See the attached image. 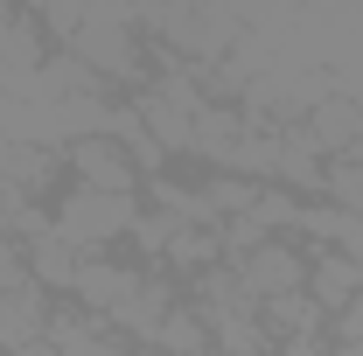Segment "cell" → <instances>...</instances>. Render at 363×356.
I'll return each instance as SVG.
<instances>
[{
	"instance_id": "obj_11",
	"label": "cell",
	"mask_w": 363,
	"mask_h": 356,
	"mask_svg": "<svg viewBox=\"0 0 363 356\" xmlns=\"http://www.w3.org/2000/svg\"><path fill=\"white\" fill-rule=\"evenodd\" d=\"M154 350H161V356H210V350H217V335H210V314L182 294L175 308L161 314V328H154Z\"/></svg>"
},
{
	"instance_id": "obj_18",
	"label": "cell",
	"mask_w": 363,
	"mask_h": 356,
	"mask_svg": "<svg viewBox=\"0 0 363 356\" xmlns=\"http://www.w3.org/2000/svg\"><path fill=\"white\" fill-rule=\"evenodd\" d=\"M14 279H28V245H21L14 230H0V294H7Z\"/></svg>"
},
{
	"instance_id": "obj_2",
	"label": "cell",
	"mask_w": 363,
	"mask_h": 356,
	"mask_svg": "<svg viewBox=\"0 0 363 356\" xmlns=\"http://www.w3.org/2000/svg\"><path fill=\"white\" fill-rule=\"evenodd\" d=\"M63 175L84 182V189H112V196H140V182H147L112 133H70L63 140Z\"/></svg>"
},
{
	"instance_id": "obj_16",
	"label": "cell",
	"mask_w": 363,
	"mask_h": 356,
	"mask_svg": "<svg viewBox=\"0 0 363 356\" xmlns=\"http://www.w3.org/2000/svg\"><path fill=\"white\" fill-rule=\"evenodd\" d=\"M252 217L266 223V230H286V238H294V217H301V196H294L286 182H259V196H252Z\"/></svg>"
},
{
	"instance_id": "obj_17",
	"label": "cell",
	"mask_w": 363,
	"mask_h": 356,
	"mask_svg": "<svg viewBox=\"0 0 363 356\" xmlns=\"http://www.w3.org/2000/svg\"><path fill=\"white\" fill-rule=\"evenodd\" d=\"M328 343H363V287L328 314Z\"/></svg>"
},
{
	"instance_id": "obj_14",
	"label": "cell",
	"mask_w": 363,
	"mask_h": 356,
	"mask_svg": "<svg viewBox=\"0 0 363 356\" xmlns=\"http://www.w3.org/2000/svg\"><path fill=\"white\" fill-rule=\"evenodd\" d=\"M210 335H217L224 356H272L279 350L266 335V321H259V308H238V314H224V321H210Z\"/></svg>"
},
{
	"instance_id": "obj_3",
	"label": "cell",
	"mask_w": 363,
	"mask_h": 356,
	"mask_svg": "<svg viewBox=\"0 0 363 356\" xmlns=\"http://www.w3.org/2000/svg\"><path fill=\"white\" fill-rule=\"evenodd\" d=\"M238 279H245V294H252V301L294 294V287H308V245H301V238H286V230H272L259 252H245V259H238Z\"/></svg>"
},
{
	"instance_id": "obj_13",
	"label": "cell",
	"mask_w": 363,
	"mask_h": 356,
	"mask_svg": "<svg viewBox=\"0 0 363 356\" xmlns=\"http://www.w3.org/2000/svg\"><path fill=\"white\" fill-rule=\"evenodd\" d=\"M77 266H84V245H70L63 230H43V238L28 245V272L43 279L49 294H70V287H77Z\"/></svg>"
},
{
	"instance_id": "obj_12",
	"label": "cell",
	"mask_w": 363,
	"mask_h": 356,
	"mask_svg": "<svg viewBox=\"0 0 363 356\" xmlns=\"http://www.w3.org/2000/svg\"><path fill=\"white\" fill-rule=\"evenodd\" d=\"M224 259V238H217V223H175L168 230V252H161V266L175 272V279H189V272L217 266Z\"/></svg>"
},
{
	"instance_id": "obj_9",
	"label": "cell",
	"mask_w": 363,
	"mask_h": 356,
	"mask_svg": "<svg viewBox=\"0 0 363 356\" xmlns=\"http://www.w3.org/2000/svg\"><path fill=\"white\" fill-rule=\"evenodd\" d=\"M301 119L315 126V140L328 147V154H342V147H357V140H363V98L335 84V91H321V98L301 112Z\"/></svg>"
},
{
	"instance_id": "obj_20",
	"label": "cell",
	"mask_w": 363,
	"mask_h": 356,
	"mask_svg": "<svg viewBox=\"0 0 363 356\" xmlns=\"http://www.w3.org/2000/svg\"><path fill=\"white\" fill-rule=\"evenodd\" d=\"M133 356H161V350H154V343H133Z\"/></svg>"
},
{
	"instance_id": "obj_6",
	"label": "cell",
	"mask_w": 363,
	"mask_h": 356,
	"mask_svg": "<svg viewBox=\"0 0 363 356\" xmlns=\"http://www.w3.org/2000/svg\"><path fill=\"white\" fill-rule=\"evenodd\" d=\"M182 301V279L161 259H147V272H140V287H133V301L112 314L119 321V335H133V343H154V328H161V314Z\"/></svg>"
},
{
	"instance_id": "obj_5",
	"label": "cell",
	"mask_w": 363,
	"mask_h": 356,
	"mask_svg": "<svg viewBox=\"0 0 363 356\" xmlns=\"http://www.w3.org/2000/svg\"><path fill=\"white\" fill-rule=\"evenodd\" d=\"M0 182H14V189H28V196H49L56 203V189H63V147H49L35 133H7L0 140Z\"/></svg>"
},
{
	"instance_id": "obj_8",
	"label": "cell",
	"mask_w": 363,
	"mask_h": 356,
	"mask_svg": "<svg viewBox=\"0 0 363 356\" xmlns=\"http://www.w3.org/2000/svg\"><path fill=\"white\" fill-rule=\"evenodd\" d=\"M357 287H363V259L350 245H308V294H315L328 314L342 308Z\"/></svg>"
},
{
	"instance_id": "obj_10",
	"label": "cell",
	"mask_w": 363,
	"mask_h": 356,
	"mask_svg": "<svg viewBox=\"0 0 363 356\" xmlns=\"http://www.w3.org/2000/svg\"><path fill=\"white\" fill-rule=\"evenodd\" d=\"M259 321H266V335H328V308H321L308 287H294V294H272L259 301Z\"/></svg>"
},
{
	"instance_id": "obj_15",
	"label": "cell",
	"mask_w": 363,
	"mask_h": 356,
	"mask_svg": "<svg viewBox=\"0 0 363 356\" xmlns=\"http://www.w3.org/2000/svg\"><path fill=\"white\" fill-rule=\"evenodd\" d=\"M28 14L49 28V43L63 49V43H70V35L91 21V0H28Z\"/></svg>"
},
{
	"instance_id": "obj_21",
	"label": "cell",
	"mask_w": 363,
	"mask_h": 356,
	"mask_svg": "<svg viewBox=\"0 0 363 356\" xmlns=\"http://www.w3.org/2000/svg\"><path fill=\"white\" fill-rule=\"evenodd\" d=\"M210 356H224V350H210Z\"/></svg>"
},
{
	"instance_id": "obj_1",
	"label": "cell",
	"mask_w": 363,
	"mask_h": 356,
	"mask_svg": "<svg viewBox=\"0 0 363 356\" xmlns=\"http://www.w3.org/2000/svg\"><path fill=\"white\" fill-rule=\"evenodd\" d=\"M56 230L70 238V245H84V252H112V245H126V230L140 217V196H112V189H84V182H70V189H56Z\"/></svg>"
},
{
	"instance_id": "obj_4",
	"label": "cell",
	"mask_w": 363,
	"mask_h": 356,
	"mask_svg": "<svg viewBox=\"0 0 363 356\" xmlns=\"http://www.w3.org/2000/svg\"><path fill=\"white\" fill-rule=\"evenodd\" d=\"M140 272H147V259H133V252H126V259H119V252H84V266H77V287H70V294H77L91 314L112 321V314L133 301ZM112 328H119V321H112Z\"/></svg>"
},
{
	"instance_id": "obj_19",
	"label": "cell",
	"mask_w": 363,
	"mask_h": 356,
	"mask_svg": "<svg viewBox=\"0 0 363 356\" xmlns=\"http://www.w3.org/2000/svg\"><path fill=\"white\" fill-rule=\"evenodd\" d=\"M0 356H63V350H56L49 335H35V343H21V350H0Z\"/></svg>"
},
{
	"instance_id": "obj_7",
	"label": "cell",
	"mask_w": 363,
	"mask_h": 356,
	"mask_svg": "<svg viewBox=\"0 0 363 356\" xmlns=\"http://www.w3.org/2000/svg\"><path fill=\"white\" fill-rule=\"evenodd\" d=\"M49 308H56V294H49L35 272H28V279H14V287L0 294V350L35 343V335L49 328Z\"/></svg>"
}]
</instances>
